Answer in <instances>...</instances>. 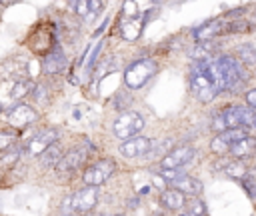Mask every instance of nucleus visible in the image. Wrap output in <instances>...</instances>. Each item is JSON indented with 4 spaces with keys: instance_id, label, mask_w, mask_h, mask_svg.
<instances>
[{
    "instance_id": "nucleus-1",
    "label": "nucleus",
    "mask_w": 256,
    "mask_h": 216,
    "mask_svg": "<svg viewBox=\"0 0 256 216\" xmlns=\"http://www.w3.org/2000/svg\"><path fill=\"white\" fill-rule=\"evenodd\" d=\"M188 84H190L192 94L204 104L212 102L218 96V90H216V84H214V76H212V68H210V60H200V62L192 64L190 76H188Z\"/></svg>"
},
{
    "instance_id": "nucleus-2",
    "label": "nucleus",
    "mask_w": 256,
    "mask_h": 216,
    "mask_svg": "<svg viewBox=\"0 0 256 216\" xmlns=\"http://www.w3.org/2000/svg\"><path fill=\"white\" fill-rule=\"evenodd\" d=\"M98 202V190L94 186H84L78 192H74L72 196H66L62 200V214L64 216H72L74 212L78 214H88Z\"/></svg>"
},
{
    "instance_id": "nucleus-3",
    "label": "nucleus",
    "mask_w": 256,
    "mask_h": 216,
    "mask_svg": "<svg viewBox=\"0 0 256 216\" xmlns=\"http://www.w3.org/2000/svg\"><path fill=\"white\" fill-rule=\"evenodd\" d=\"M156 70H158V64L152 58L136 60L124 70V84L132 90H138L156 74Z\"/></svg>"
},
{
    "instance_id": "nucleus-4",
    "label": "nucleus",
    "mask_w": 256,
    "mask_h": 216,
    "mask_svg": "<svg viewBox=\"0 0 256 216\" xmlns=\"http://www.w3.org/2000/svg\"><path fill=\"white\" fill-rule=\"evenodd\" d=\"M216 64H218V68H220V72H222L226 90H230V92L240 90L242 84H244V80H246V72H244L242 64H240L234 56H230V54L218 56V58H216Z\"/></svg>"
},
{
    "instance_id": "nucleus-5",
    "label": "nucleus",
    "mask_w": 256,
    "mask_h": 216,
    "mask_svg": "<svg viewBox=\"0 0 256 216\" xmlns=\"http://www.w3.org/2000/svg\"><path fill=\"white\" fill-rule=\"evenodd\" d=\"M142 128H144V118L138 112H122L114 120V124H112L114 136L120 138V140H124V142L130 140V138H134V136H140Z\"/></svg>"
},
{
    "instance_id": "nucleus-6",
    "label": "nucleus",
    "mask_w": 256,
    "mask_h": 216,
    "mask_svg": "<svg viewBox=\"0 0 256 216\" xmlns=\"http://www.w3.org/2000/svg\"><path fill=\"white\" fill-rule=\"evenodd\" d=\"M92 152H94L92 142L84 140V142H80L78 146H74L72 150H68V152L64 154V158H62V162L56 166V170H58L60 174L76 172L82 164H86V162H88V158H90V154H92Z\"/></svg>"
},
{
    "instance_id": "nucleus-7",
    "label": "nucleus",
    "mask_w": 256,
    "mask_h": 216,
    "mask_svg": "<svg viewBox=\"0 0 256 216\" xmlns=\"http://www.w3.org/2000/svg\"><path fill=\"white\" fill-rule=\"evenodd\" d=\"M114 170H116V162L112 158H102V160H98L96 164H90L84 170L82 180H84L86 186H94L96 188V186L104 184L114 174Z\"/></svg>"
},
{
    "instance_id": "nucleus-8",
    "label": "nucleus",
    "mask_w": 256,
    "mask_h": 216,
    "mask_svg": "<svg viewBox=\"0 0 256 216\" xmlns=\"http://www.w3.org/2000/svg\"><path fill=\"white\" fill-rule=\"evenodd\" d=\"M58 136H60V134H58L56 128H44V130L36 132V134L26 142L24 152H26L28 156H42L50 146L56 144Z\"/></svg>"
},
{
    "instance_id": "nucleus-9",
    "label": "nucleus",
    "mask_w": 256,
    "mask_h": 216,
    "mask_svg": "<svg viewBox=\"0 0 256 216\" xmlns=\"http://www.w3.org/2000/svg\"><path fill=\"white\" fill-rule=\"evenodd\" d=\"M192 158H194V148L188 146V144H182V146L172 148V150L160 160V168H162V170H180L182 166L190 164Z\"/></svg>"
},
{
    "instance_id": "nucleus-10",
    "label": "nucleus",
    "mask_w": 256,
    "mask_h": 216,
    "mask_svg": "<svg viewBox=\"0 0 256 216\" xmlns=\"http://www.w3.org/2000/svg\"><path fill=\"white\" fill-rule=\"evenodd\" d=\"M38 120V112L28 106V104H16L14 108H10V112L6 114V122L12 126V128H26L30 126L32 122Z\"/></svg>"
},
{
    "instance_id": "nucleus-11",
    "label": "nucleus",
    "mask_w": 256,
    "mask_h": 216,
    "mask_svg": "<svg viewBox=\"0 0 256 216\" xmlns=\"http://www.w3.org/2000/svg\"><path fill=\"white\" fill-rule=\"evenodd\" d=\"M152 144L154 142L150 138L134 136V138H130V140L120 144V154L126 156V158H146V154L150 152Z\"/></svg>"
},
{
    "instance_id": "nucleus-12",
    "label": "nucleus",
    "mask_w": 256,
    "mask_h": 216,
    "mask_svg": "<svg viewBox=\"0 0 256 216\" xmlns=\"http://www.w3.org/2000/svg\"><path fill=\"white\" fill-rule=\"evenodd\" d=\"M26 70H28V64L22 58H8L0 64V76L2 78H12L14 82H18L22 78H28Z\"/></svg>"
},
{
    "instance_id": "nucleus-13",
    "label": "nucleus",
    "mask_w": 256,
    "mask_h": 216,
    "mask_svg": "<svg viewBox=\"0 0 256 216\" xmlns=\"http://www.w3.org/2000/svg\"><path fill=\"white\" fill-rule=\"evenodd\" d=\"M66 66V56L60 46H52V50L42 60V72L44 74H58Z\"/></svg>"
},
{
    "instance_id": "nucleus-14",
    "label": "nucleus",
    "mask_w": 256,
    "mask_h": 216,
    "mask_svg": "<svg viewBox=\"0 0 256 216\" xmlns=\"http://www.w3.org/2000/svg\"><path fill=\"white\" fill-rule=\"evenodd\" d=\"M228 154L232 156V160H246V158L254 156L256 154V138L248 136V138H242V140L234 142L230 146V152Z\"/></svg>"
},
{
    "instance_id": "nucleus-15",
    "label": "nucleus",
    "mask_w": 256,
    "mask_h": 216,
    "mask_svg": "<svg viewBox=\"0 0 256 216\" xmlns=\"http://www.w3.org/2000/svg\"><path fill=\"white\" fill-rule=\"evenodd\" d=\"M172 188L180 190L184 196H198L202 192V182L190 174H182L176 182H172Z\"/></svg>"
},
{
    "instance_id": "nucleus-16",
    "label": "nucleus",
    "mask_w": 256,
    "mask_h": 216,
    "mask_svg": "<svg viewBox=\"0 0 256 216\" xmlns=\"http://www.w3.org/2000/svg\"><path fill=\"white\" fill-rule=\"evenodd\" d=\"M160 204L166 210H182L186 206V196L176 188H166L160 194Z\"/></svg>"
},
{
    "instance_id": "nucleus-17",
    "label": "nucleus",
    "mask_w": 256,
    "mask_h": 216,
    "mask_svg": "<svg viewBox=\"0 0 256 216\" xmlns=\"http://www.w3.org/2000/svg\"><path fill=\"white\" fill-rule=\"evenodd\" d=\"M62 158H64V152H62V148L58 146V144H54V146H50L42 156H40V162H42V166H46V168H56L60 162H62Z\"/></svg>"
},
{
    "instance_id": "nucleus-18",
    "label": "nucleus",
    "mask_w": 256,
    "mask_h": 216,
    "mask_svg": "<svg viewBox=\"0 0 256 216\" xmlns=\"http://www.w3.org/2000/svg\"><path fill=\"white\" fill-rule=\"evenodd\" d=\"M34 82L30 80V78H22V80H18V82H14V86H12V92H10V98L12 100H18V98H24V96H28V94H32L34 92Z\"/></svg>"
},
{
    "instance_id": "nucleus-19",
    "label": "nucleus",
    "mask_w": 256,
    "mask_h": 216,
    "mask_svg": "<svg viewBox=\"0 0 256 216\" xmlns=\"http://www.w3.org/2000/svg\"><path fill=\"white\" fill-rule=\"evenodd\" d=\"M224 174L232 176V178H246L248 176V166L244 164V160H228L224 164Z\"/></svg>"
},
{
    "instance_id": "nucleus-20",
    "label": "nucleus",
    "mask_w": 256,
    "mask_h": 216,
    "mask_svg": "<svg viewBox=\"0 0 256 216\" xmlns=\"http://www.w3.org/2000/svg\"><path fill=\"white\" fill-rule=\"evenodd\" d=\"M140 30H142V24L134 18V20H126L120 24V36L124 40H136L140 36Z\"/></svg>"
},
{
    "instance_id": "nucleus-21",
    "label": "nucleus",
    "mask_w": 256,
    "mask_h": 216,
    "mask_svg": "<svg viewBox=\"0 0 256 216\" xmlns=\"http://www.w3.org/2000/svg\"><path fill=\"white\" fill-rule=\"evenodd\" d=\"M222 116H224V120H226L228 130L242 128V118H240V110H238V106H226V108L222 110Z\"/></svg>"
},
{
    "instance_id": "nucleus-22",
    "label": "nucleus",
    "mask_w": 256,
    "mask_h": 216,
    "mask_svg": "<svg viewBox=\"0 0 256 216\" xmlns=\"http://www.w3.org/2000/svg\"><path fill=\"white\" fill-rule=\"evenodd\" d=\"M212 52H214V48H212V42H210V40H208V42H200V44L194 46L192 58H194L196 62H200V60H212V58H210Z\"/></svg>"
},
{
    "instance_id": "nucleus-23",
    "label": "nucleus",
    "mask_w": 256,
    "mask_h": 216,
    "mask_svg": "<svg viewBox=\"0 0 256 216\" xmlns=\"http://www.w3.org/2000/svg\"><path fill=\"white\" fill-rule=\"evenodd\" d=\"M220 28H222V22H220V20H214V22H208L206 26H202V30L196 32V36H198L200 40H206V38H210L212 34L220 32Z\"/></svg>"
},
{
    "instance_id": "nucleus-24",
    "label": "nucleus",
    "mask_w": 256,
    "mask_h": 216,
    "mask_svg": "<svg viewBox=\"0 0 256 216\" xmlns=\"http://www.w3.org/2000/svg\"><path fill=\"white\" fill-rule=\"evenodd\" d=\"M240 110V118H242V128H254V118H256V110L248 108V106H238Z\"/></svg>"
},
{
    "instance_id": "nucleus-25",
    "label": "nucleus",
    "mask_w": 256,
    "mask_h": 216,
    "mask_svg": "<svg viewBox=\"0 0 256 216\" xmlns=\"http://www.w3.org/2000/svg\"><path fill=\"white\" fill-rule=\"evenodd\" d=\"M210 148H212V152H216V154H228V152H230V144L224 140L222 134H216V136L212 138Z\"/></svg>"
},
{
    "instance_id": "nucleus-26",
    "label": "nucleus",
    "mask_w": 256,
    "mask_h": 216,
    "mask_svg": "<svg viewBox=\"0 0 256 216\" xmlns=\"http://www.w3.org/2000/svg\"><path fill=\"white\" fill-rule=\"evenodd\" d=\"M210 128H212V132H214V134H224V132L228 130V126H226V120H224L222 112H218V114H214V116H212Z\"/></svg>"
},
{
    "instance_id": "nucleus-27",
    "label": "nucleus",
    "mask_w": 256,
    "mask_h": 216,
    "mask_svg": "<svg viewBox=\"0 0 256 216\" xmlns=\"http://www.w3.org/2000/svg\"><path fill=\"white\" fill-rule=\"evenodd\" d=\"M238 54H240V58H242L244 64H254L256 62V50L250 44H242Z\"/></svg>"
},
{
    "instance_id": "nucleus-28",
    "label": "nucleus",
    "mask_w": 256,
    "mask_h": 216,
    "mask_svg": "<svg viewBox=\"0 0 256 216\" xmlns=\"http://www.w3.org/2000/svg\"><path fill=\"white\" fill-rule=\"evenodd\" d=\"M138 16V4L136 2H124V6H122V22H126V20H134Z\"/></svg>"
},
{
    "instance_id": "nucleus-29",
    "label": "nucleus",
    "mask_w": 256,
    "mask_h": 216,
    "mask_svg": "<svg viewBox=\"0 0 256 216\" xmlns=\"http://www.w3.org/2000/svg\"><path fill=\"white\" fill-rule=\"evenodd\" d=\"M244 188H246L248 196L256 202V176H254V174H248V176L244 178Z\"/></svg>"
},
{
    "instance_id": "nucleus-30",
    "label": "nucleus",
    "mask_w": 256,
    "mask_h": 216,
    "mask_svg": "<svg viewBox=\"0 0 256 216\" xmlns=\"http://www.w3.org/2000/svg\"><path fill=\"white\" fill-rule=\"evenodd\" d=\"M74 8H76V14L82 16V18H90V0H78L74 2Z\"/></svg>"
},
{
    "instance_id": "nucleus-31",
    "label": "nucleus",
    "mask_w": 256,
    "mask_h": 216,
    "mask_svg": "<svg viewBox=\"0 0 256 216\" xmlns=\"http://www.w3.org/2000/svg\"><path fill=\"white\" fill-rule=\"evenodd\" d=\"M12 140H14V136H12L8 130H0V152L6 150V148H10Z\"/></svg>"
},
{
    "instance_id": "nucleus-32",
    "label": "nucleus",
    "mask_w": 256,
    "mask_h": 216,
    "mask_svg": "<svg viewBox=\"0 0 256 216\" xmlns=\"http://www.w3.org/2000/svg\"><path fill=\"white\" fill-rule=\"evenodd\" d=\"M102 8H104V2L102 0H90V18L88 20H92Z\"/></svg>"
},
{
    "instance_id": "nucleus-33",
    "label": "nucleus",
    "mask_w": 256,
    "mask_h": 216,
    "mask_svg": "<svg viewBox=\"0 0 256 216\" xmlns=\"http://www.w3.org/2000/svg\"><path fill=\"white\" fill-rule=\"evenodd\" d=\"M246 106L252 108V110H256V88H252V90L246 92Z\"/></svg>"
},
{
    "instance_id": "nucleus-34",
    "label": "nucleus",
    "mask_w": 256,
    "mask_h": 216,
    "mask_svg": "<svg viewBox=\"0 0 256 216\" xmlns=\"http://www.w3.org/2000/svg\"><path fill=\"white\" fill-rule=\"evenodd\" d=\"M100 46H102V42H98V44L94 46V50H92V54H90V58H88V66L94 64V60H96V56H98V52H100Z\"/></svg>"
},
{
    "instance_id": "nucleus-35",
    "label": "nucleus",
    "mask_w": 256,
    "mask_h": 216,
    "mask_svg": "<svg viewBox=\"0 0 256 216\" xmlns=\"http://www.w3.org/2000/svg\"><path fill=\"white\" fill-rule=\"evenodd\" d=\"M152 216H168V214H166V212H154Z\"/></svg>"
},
{
    "instance_id": "nucleus-36",
    "label": "nucleus",
    "mask_w": 256,
    "mask_h": 216,
    "mask_svg": "<svg viewBox=\"0 0 256 216\" xmlns=\"http://www.w3.org/2000/svg\"><path fill=\"white\" fill-rule=\"evenodd\" d=\"M86 216H102V214H86Z\"/></svg>"
},
{
    "instance_id": "nucleus-37",
    "label": "nucleus",
    "mask_w": 256,
    "mask_h": 216,
    "mask_svg": "<svg viewBox=\"0 0 256 216\" xmlns=\"http://www.w3.org/2000/svg\"><path fill=\"white\" fill-rule=\"evenodd\" d=\"M254 128H256V118H254Z\"/></svg>"
},
{
    "instance_id": "nucleus-38",
    "label": "nucleus",
    "mask_w": 256,
    "mask_h": 216,
    "mask_svg": "<svg viewBox=\"0 0 256 216\" xmlns=\"http://www.w3.org/2000/svg\"><path fill=\"white\" fill-rule=\"evenodd\" d=\"M114 216H124V214H114Z\"/></svg>"
},
{
    "instance_id": "nucleus-39",
    "label": "nucleus",
    "mask_w": 256,
    "mask_h": 216,
    "mask_svg": "<svg viewBox=\"0 0 256 216\" xmlns=\"http://www.w3.org/2000/svg\"><path fill=\"white\" fill-rule=\"evenodd\" d=\"M60 216H64V214H60Z\"/></svg>"
}]
</instances>
